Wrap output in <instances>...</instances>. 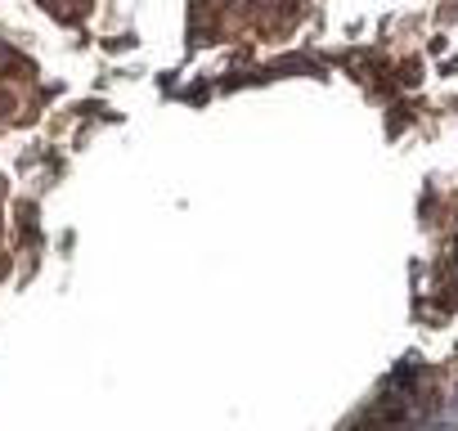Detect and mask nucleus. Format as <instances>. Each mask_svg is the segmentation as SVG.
I'll use <instances>...</instances> for the list:
<instances>
[]
</instances>
